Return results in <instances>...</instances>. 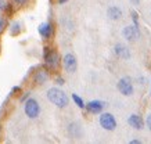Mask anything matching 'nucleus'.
<instances>
[{
  "mask_svg": "<svg viewBox=\"0 0 151 144\" xmlns=\"http://www.w3.org/2000/svg\"><path fill=\"white\" fill-rule=\"evenodd\" d=\"M47 100L58 108H64L68 105V97H67V94L58 87H51L47 90Z\"/></svg>",
  "mask_w": 151,
  "mask_h": 144,
  "instance_id": "1",
  "label": "nucleus"
},
{
  "mask_svg": "<svg viewBox=\"0 0 151 144\" xmlns=\"http://www.w3.org/2000/svg\"><path fill=\"white\" fill-rule=\"evenodd\" d=\"M24 111H25V115L31 119H35L39 116L40 114V105L39 102L35 100V98H28L25 101V107H24Z\"/></svg>",
  "mask_w": 151,
  "mask_h": 144,
  "instance_id": "2",
  "label": "nucleus"
},
{
  "mask_svg": "<svg viewBox=\"0 0 151 144\" xmlns=\"http://www.w3.org/2000/svg\"><path fill=\"white\" fill-rule=\"evenodd\" d=\"M99 121H100L101 128L105 129V130H108V132L115 130V128H116V121H115L114 115L110 114V112H104V114H101Z\"/></svg>",
  "mask_w": 151,
  "mask_h": 144,
  "instance_id": "3",
  "label": "nucleus"
},
{
  "mask_svg": "<svg viewBox=\"0 0 151 144\" xmlns=\"http://www.w3.org/2000/svg\"><path fill=\"white\" fill-rule=\"evenodd\" d=\"M63 64H64V68L68 74H73L76 68H78V61H76V57L71 54V53H67L63 58Z\"/></svg>",
  "mask_w": 151,
  "mask_h": 144,
  "instance_id": "4",
  "label": "nucleus"
},
{
  "mask_svg": "<svg viewBox=\"0 0 151 144\" xmlns=\"http://www.w3.org/2000/svg\"><path fill=\"white\" fill-rule=\"evenodd\" d=\"M122 35L126 40L129 42H133V40H137L140 37V31H139V27L134 24V25H129V27H125L124 31H122Z\"/></svg>",
  "mask_w": 151,
  "mask_h": 144,
  "instance_id": "5",
  "label": "nucleus"
},
{
  "mask_svg": "<svg viewBox=\"0 0 151 144\" xmlns=\"http://www.w3.org/2000/svg\"><path fill=\"white\" fill-rule=\"evenodd\" d=\"M116 86H118V90L121 92V94H124V96H132L133 94V85L129 78L119 79Z\"/></svg>",
  "mask_w": 151,
  "mask_h": 144,
  "instance_id": "6",
  "label": "nucleus"
},
{
  "mask_svg": "<svg viewBox=\"0 0 151 144\" xmlns=\"http://www.w3.org/2000/svg\"><path fill=\"white\" fill-rule=\"evenodd\" d=\"M104 102L103 101H99V100H93V101H89L85 105V108H86L89 112H92V114H100L101 111H103V108H104Z\"/></svg>",
  "mask_w": 151,
  "mask_h": 144,
  "instance_id": "7",
  "label": "nucleus"
},
{
  "mask_svg": "<svg viewBox=\"0 0 151 144\" xmlns=\"http://www.w3.org/2000/svg\"><path fill=\"white\" fill-rule=\"evenodd\" d=\"M45 60H46V65L49 67V68H51V69L58 67V54H57L54 50H51V51H49V53H46Z\"/></svg>",
  "mask_w": 151,
  "mask_h": 144,
  "instance_id": "8",
  "label": "nucleus"
},
{
  "mask_svg": "<svg viewBox=\"0 0 151 144\" xmlns=\"http://www.w3.org/2000/svg\"><path fill=\"white\" fill-rule=\"evenodd\" d=\"M37 32L43 39H49L51 36V33H53V27L49 22H42L39 25V28H37Z\"/></svg>",
  "mask_w": 151,
  "mask_h": 144,
  "instance_id": "9",
  "label": "nucleus"
},
{
  "mask_svg": "<svg viewBox=\"0 0 151 144\" xmlns=\"http://www.w3.org/2000/svg\"><path fill=\"white\" fill-rule=\"evenodd\" d=\"M128 123L132 126L133 129H143V126H144V122H143V118L140 115H136V114H133L128 118Z\"/></svg>",
  "mask_w": 151,
  "mask_h": 144,
  "instance_id": "10",
  "label": "nucleus"
},
{
  "mask_svg": "<svg viewBox=\"0 0 151 144\" xmlns=\"http://www.w3.org/2000/svg\"><path fill=\"white\" fill-rule=\"evenodd\" d=\"M114 51H115V54H116L119 58H122V60H129V58H130V51H129V49L126 46H124V44H116Z\"/></svg>",
  "mask_w": 151,
  "mask_h": 144,
  "instance_id": "11",
  "label": "nucleus"
},
{
  "mask_svg": "<svg viewBox=\"0 0 151 144\" xmlns=\"http://www.w3.org/2000/svg\"><path fill=\"white\" fill-rule=\"evenodd\" d=\"M107 15H108V18L112 19V21H116L122 17V10L116 7V6H111L110 9L107 10Z\"/></svg>",
  "mask_w": 151,
  "mask_h": 144,
  "instance_id": "12",
  "label": "nucleus"
},
{
  "mask_svg": "<svg viewBox=\"0 0 151 144\" xmlns=\"http://www.w3.org/2000/svg\"><path fill=\"white\" fill-rule=\"evenodd\" d=\"M47 79H49V74H47L46 71H39L36 78H35V80H36L37 83H45Z\"/></svg>",
  "mask_w": 151,
  "mask_h": 144,
  "instance_id": "13",
  "label": "nucleus"
},
{
  "mask_svg": "<svg viewBox=\"0 0 151 144\" xmlns=\"http://www.w3.org/2000/svg\"><path fill=\"white\" fill-rule=\"evenodd\" d=\"M72 100H73V102H75V104H76V105H78L79 108H82V110L85 108V105H86V104L83 102V100H82L81 97H79V96H78L76 93H73V94H72Z\"/></svg>",
  "mask_w": 151,
  "mask_h": 144,
  "instance_id": "14",
  "label": "nucleus"
},
{
  "mask_svg": "<svg viewBox=\"0 0 151 144\" xmlns=\"http://www.w3.org/2000/svg\"><path fill=\"white\" fill-rule=\"evenodd\" d=\"M18 32H19V24L15 22V24L13 25V32H11V33H13V35H17Z\"/></svg>",
  "mask_w": 151,
  "mask_h": 144,
  "instance_id": "15",
  "label": "nucleus"
},
{
  "mask_svg": "<svg viewBox=\"0 0 151 144\" xmlns=\"http://www.w3.org/2000/svg\"><path fill=\"white\" fill-rule=\"evenodd\" d=\"M6 28V19L0 17V32H3Z\"/></svg>",
  "mask_w": 151,
  "mask_h": 144,
  "instance_id": "16",
  "label": "nucleus"
},
{
  "mask_svg": "<svg viewBox=\"0 0 151 144\" xmlns=\"http://www.w3.org/2000/svg\"><path fill=\"white\" fill-rule=\"evenodd\" d=\"M146 123H147V128L151 130V114L148 116H147V121H146Z\"/></svg>",
  "mask_w": 151,
  "mask_h": 144,
  "instance_id": "17",
  "label": "nucleus"
},
{
  "mask_svg": "<svg viewBox=\"0 0 151 144\" xmlns=\"http://www.w3.org/2000/svg\"><path fill=\"white\" fill-rule=\"evenodd\" d=\"M14 1H15L17 4H24V3H27L28 0H14Z\"/></svg>",
  "mask_w": 151,
  "mask_h": 144,
  "instance_id": "18",
  "label": "nucleus"
},
{
  "mask_svg": "<svg viewBox=\"0 0 151 144\" xmlns=\"http://www.w3.org/2000/svg\"><path fill=\"white\" fill-rule=\"evenodd\" d=\"M3 9H4V1L0 0V10H3Z\"/></svg>",
  "mask_w": 151,
  "mask_h": 144,
  "instance_id": "19",
  "label": "nucleus"
},
{
  "mask_svg": "<svg viewBox=\"0 0 151 144\" xmlns=\"http://www.w3.org/2000/svg\"><path fill=\"white\" fill-rule=\"evenodd\" d=\"M57 83H58V85H63V83H64V80L61 79V78H58V79H57Z\"/></svg>",
  "mask_w": 151,
  "mask_h": 144,
  "instance_id": "20",
  "label": "nucleus"
},
{
  "mask_svg": "<svg viewBox=\"0 0 151 144\" xmlns=\"http://www.w3.org/2000/svg\"><path fill=\"white\" fill-rule=\"evenodd\" d=\"M139 143H140L139 140H132V141H130V144H139Z\"/></svg>",
  "mask_w": 151,
  "mask_h": 144,
  "instance_id": "21",
  "label": "nucleus"
},
{
  "mask_svg": "<svg viewBox=\"0 0 151 144\" xmlns=\"http://www.w3.org/2000/svg\"><path fill=\"white\" fill-rule=\"evenodd\" d=\"M67 1H68V0H58L60 4H64V3H67Z\"/></svg>",
  "mask_w": 151,
  "mask_h": 144,
  "instance_id": "22",
  "label": "nucleus"
}]
</instances>
